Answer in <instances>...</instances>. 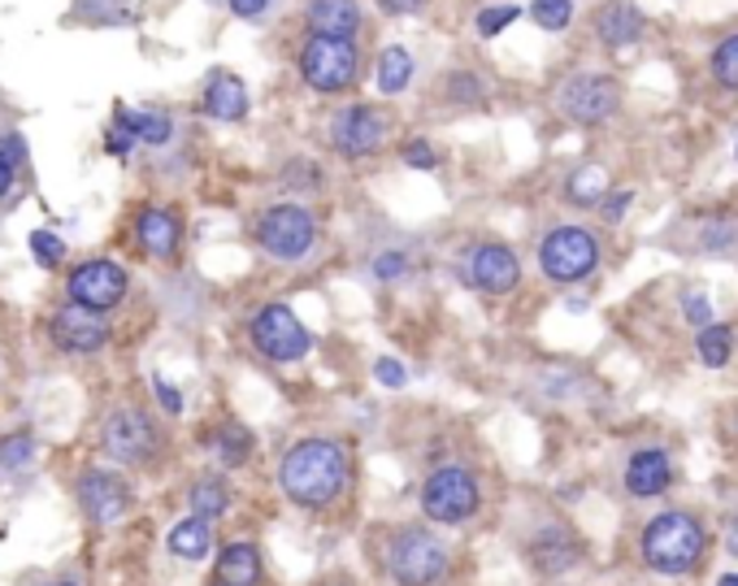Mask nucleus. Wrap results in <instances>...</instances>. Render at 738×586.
Segmentation results:
<instances>
[{
  "mask_svg": "<svg viewBox=\"0 0 738 586\" xmlns=\"http://www.w3.org/2000/svg\"><path fill=\"white\" fill-rule=\"evenodd\" d=\"M274 487L295 513L331 522L356 499V452L340 435H300L274 465Z\"/></svg>",
  "mask_w": 738,
  "mask_h": 586,
  "instance_id": "obj_1",
  "label": "nucleus"
},
{
  "mask_svg": "<svg viewBox=\"0 0 738 586\" xmlns=\"http://www.w3.org/2000/svg\"><path fill=\"white\" fill-rule=\"evenodd\" d=\"M365 556L387 586H447L456 574V547L422 517L378 522L365 535Z\"/></svg>",
  "mask_w": 738,
  "mask_h": 586,
  "instance_id": "obj_2",
  "label": "nucleus"
},
{
  "mask_svg": "<svg viewBox=\"0 0 738 586\" xmlns=\"http://www.w3.org/2000/svg\"><path fill=\"white\" fill-rule=\"evenodd\" d=\"M97 452L122 474H161L170 461V435L161 417L140 400H118L100 413Z\"/></svg>",
  "mask_w": 738,
  "mask_h": 586,
  "instance_id": "obj_3",
  "label": "nucleus"
},
{
  "mask_svg": "<svg viewBox=\"0 0 738 586\" xmlns=\"http://www.w3.org/2000/svg\"><path fill=\"white\" fill-rule=\"evenodd\" d=\"M483 478L469 461L447 456V452H431L422 478H417V508L422 522L439 526V531H461L483 513Z\"/></svg>",
  "mask_w": 738,
  "mask_h": 586,
  "instance_id": "obj_4",
  "label": "nucleus"
},
{
  "mask_svg": "<svg viewBox=\"0 0 738 586\" xmlns=\"http://www.w3.org/2000/svg\"><path fill=\"white\" fill-rule=\"evenodd\" d=\"M70 499H74L79 517H83L92 531H118V526L135 513V504H140L131 478H127L122 469L104 465V461H88V465L74 469V478H70Z\"/></svg>",
  "mask_w": 738,
  "mask_h": 586,
  "instance_id": "obj_5",
  "label": "nucleus"
},
{
  "mask_svg": "<svg viewBox=\"0 0 738 586\" xmlns=\"http://www.w3.org/2000/svg\"><path fill=\"white\" fill-rule=\"evenodd\" d=\"M252 240L256 247L270 256V261H283V265H295L304 261L313 247H317V218L309 204L300 200H274L256 213L252 222Z\"/></svg>",
  "mask_w": 738,
  "mask_h": 586,
  "instance_id": "obj_6",
  "label": "nucleus"
},
{
  "mask_svg": "<svg viewBox=\"0 0 738 586\" xmlns=\"http://www.w3.org/2000/svg\"><path fill=\"white\" fill-rule=\"evenodd\" d=\"M639 552L647 560V569L665 574V578H678L690 574L704 556V531L690 513H660L647 522V531L639 538Z\"/></svg>",
  "mask_w": 738,
  "mask_h": 586,
  "instance_id": "obj_7",
  "label": "nucleus"
},
{
  "mask_svg": "<svg viewBox=\"0 0 738 586\" xmlns=\"http://www.w3.org/2000/svg\"><path fill=\"white\" fill-rule=\"evenodd\" d=\"M247 343H252L256 356H265V361H274V365H295V361L309 356L313 335H309V326L295 317L292 304L274 300V304H261V309L252 313V322H247Z\"/></svg>",
  "mask_w": 738,
  "mask_h": 586,
  "instance_id": "obj_8",
  "label": "nucleus"
},
{
  "mask_svg": "<svg viewBox=\"0 0 738 586\" xmlns=\"http://www.w3.org/2000/svg\"><path fill=\"white\" fill-rule=\"evenodd\" d=\"M131 292V274L113 256H88L65 274V300L92 313H113Z\"/></svg>",
  "mask_w": 738,
  "mask_h": 586,
  "instance_id": "obj_9",
  "label": "nucleus"
},
{
  "mask_svg": "<svg viewBox=\"0 0 738 586\" xmlns=\"http://www.w3.org/2000/svg\"><path fill=\"white\" fill-rule=\"evenodd\" d=\"M599 265V244L587 226H552L539 244V270L543 279L569 287L583 283L590 270Z\"/></svg>",
  "mask_w": 738,
  "mask_h": 586,
  "instance_id": "obj_10",
  "label": "nucleus"
},
{
  "mask_svg": "<svg viewBox=\"0 0 738 586\" xmlns=\"http://www.w3.org/2000/svg\"><path fill=\"white\" fill-rule=\"evenodd\" d=\"M356 70H361V57L352 40H331V36H313L304 49H300V79L322 92V97H335L347 92L356 83Z\"/></svg>",
  "mask_w": 738,
  "mask_h": 586,
  "instance_id": "obj_11",
  "label": "nucleus"
},
{
  "mask_svg": "<svg viewBox=\"0 0 738 586\" xmlns=\"http://www.w3.org/2000/svg\"><path fill=\"white\" fill-rule=\"evenodd\" d=\"M326 140L344 161H365V156H374L378 148L392 140V118L378 104H344L331 118Z\"/></svg>",
  "mask_w": 738,
  "mask_h": 586,
  "instance_id": "obj_12",
  "label": "nucleus"
},
{
  "mask_svg": "<svg viewBox=\"0 0 738 586\" xmlns=\"http://www.w3.org/2000/svg\"><path fill=\"white\" fill-rule=\"evenodd\" d=\"M49 340L57 352L65 356H100L109 343H113V326L104 313L92 309H79V304H57L49 317Z\"/></svg>",
  "mask_w": 738,
  "mask_h": 586,
  "instance_id": "obj_13",
  "label": "nucleus"
},
{
  "mask_svg": "<svg viewBox=\"0 0 738 586\" xmlns=\"http://www.w3.org/2000/svg\"><path fill=\"white\" fill-rule=\"evenodd\" d=\"M522 556L535 574L560 578L583 560V538L574 535L565 522H543L539 531H530V538L522 543Z\"/></svg>",
  "mask_w": 738,
  "mask_h": 586,
  "instance_id": "obj_14",
  "label": "nucleus"
},
{
  "mask_svg": "<svg viewBox=\"0 0 738 586\" xmlns=\"http://www.w3.org/2000/svg\"><path fill=\"white\" fill-rule=\"evenodd\" d=\"M556 104H560V113H565L569 122L595 127V122H608V118L617 113L621 88H617L613 79H604V74H578V79H569V83L560 88Z\"/></svg>",
  "mask_w": 738,
  "mask_h": 586,
  "instance_id": "obj_15",
  "label": "nucleus"
},
{
  "mask_svg": "<svg viewBox=\"0 0 738 586\" xmlns=\"http://www.w3.org/2000/svg\"><path fill=\"white\" fill-rule=\"evenodd\" d=\"M465 283L483 295H508L522 283V261L508 244H474L465 252Z\"/></svg>",
  "mask_w": 738,
  "mask_h": 586,
  "instance_id": "obj_16",
  "label": "nucleus"
},
{
  "mask_svg": "<svg viewBox=\"0 0 738 586\" xmlns=\"http://www.w3.org/2000/svg\"><path fill=\"white\" fill-rule=\"evenodd\" d=\"M213 574L209 583H222V586H265L270 583V569H265V547L256 543L252 535H235V538H222L213 547Z\"/></svg>",
  "mask_w": 738,
  "mask_h": 586,
  "instance_id": "obj_17",
  "label": "nucleus"
},
{
  "mask_svg": "<svg viewBox=\"0 0 738 586\" xmlns=\"http://www.w3.org/2000/svg\"><path fill=\"white\" fill-rule=\"evenodd\" d=\"M183 213L170 204H144L135 213V244L152 261H174L183 247Z\"/></svg>",
  "mask_w": 738,
  "mask_h": 586,
  "instance_id": "obj_18",
  "label": "nucleus"
},
{
  "mask_svg": "<svg viewBox=\"0 0 738 586\" xmlns=\"http://www.w3.org/2000/svg\"><path fill=\"white\" fill-rule=\"evenodd\" d=\"M204 452H209L213 469L235 474V469H247V465L256 461V435H252V426L240 422V417H218V422L204 431Z\"/></svg>",
  "mask_w": 738,
  "mask_h": 586,
  "instance_id": "obj_19",
  "label": "nucleus"
},
{
  "mask_svg": "<svg viewBox=\"0 0 738 586\" xmlns=\"http://www.w3.org/2000/svg\"><path fill=\"white\" fill-rule=\"evenodd\" d=\"M183 499H188V513L200 517V522H209V526H222L226 517H231V508H235V487H231V474H222V469H200L188 478V487H183Z\"/></svg>",
  "mask_w": 738,
  "mask_h": 586,
  "instance_id": "obj_20",
  "label": "nucleus"
},
{
  "mask_svg": "<svg viewBox=\"0 0 738 586\" xmlns=\"http://www.w3.org/2000/svg\"><path fill=\"white\" fill-rule=\"evenodd\" d=\"M204 118L213 122H244L247 118V88L240 74L231 70H213L209 83H204V97H200Z\"/></svg>",
  "mask_w": 738,
  "mask_h": 586,
  "instance_id": "obj_21",
  "label": "nucleus"
},
{
  "mask_svg": "<svg viewBox=\"0 0 738 586\" xmlns=\"http://www.w3.org/2000/svg\"><path fill=\"white\" fill-rule=\"evenodd\" d=\"M213 547H218V526L200 522V517H192V513L174 517V522H170V531H165V552H170L174 560H183V565H200V560H209V556H213Z\"/></svg>",
  "mask_w": 738,
  "mask_h": 586,
  "instance_id": "obj_22",
  "label": "nucleus"
},
{
  "mask_svg": "<svg viewBox=\"0 0 738 586\" xmlns=\"http://www.w3.org/2000/svg\"><path fill=\"white\" fill-rule=\"evenodd\" d=\"M674 483V465L665 456V447H639L626 465V491L639 495V499H651V495H665Z\"/></svg>",
  "mask_w": 738,
  "mask_h": 586,
  "instance_id": "obj_23",
  "label": "nucleus"
},
{
  "mask_svg": "<svg viewBox=\"0 0 738 586\" xmlns=\"http://www.w3.org/2000/svg\"><path fill=\"white\" fill-rule=\"evenodd\" d=\"M109 131H118L131 144H148V148H165L174 140V122L165 113H156V109H127V104H118Z\"/></svg>",
  "mask_w": 738,
  "mask_h": 586,
  "instance_id": "obj_24",
  "label": "nucleus"
},
{
  "mask_svg": "<svg viewBox=\"0 0 738 586\" xmlns=\"http://www.w3.org/2000/svg\"><path fill=\"white\" fill-rule=\"evenodd\" d=\"M643 31H647V18H643L635 4L626 0H613L595 13V36L608 44V49H626V44H639Z\"/></svg>",
  "mask_w": 738,
  "mask_h": 586,
  "instance_id": "obj_25",
  "label": "nucleus"
},
{
  "mask_svg": "<svg viewBox=\"0 0 738 586\" xmlns=\"http://www.w3.org/2000/svg\"><path fill=\"white\" fill-rule=\"evenodd\" d=\"M309 27L331 40H352L361 31V4L356 0H309L304 4Z\"/></svg>",
  "mask_w": 738,
  "mask_h": 586,
  "instance_id": "obj_26",
  "label": "nucleus"
},
{
  "mask_svg": "<svg viewBox=\"0 0 738 586\" xmlns=\"http://www.w3.org/2000/svg\"><path fill=\"white\" fill-rule=\"evenodd\" d=\"M374 79H378V92H383V97H400V92L413 83V57L404 49H395V44L383 49L378 52V74H374Z\"/></svg>",
  "mask_w": 738,
  "mask_h": 586,
  "instance_id": "obj_27",
  "label": "nucleus"
},
{
  "mask_svg": "<svg viewBox=\"0 0 738 586\" xmlns=\"http://www.w3.org/2000/svg\"><path fill=\"white\" fill-rule=\"evenodd\" d=\"M36 456H40V440L31 431H9L0 440V474H22L36 465Z\"/></svg>",
  "mask_w": 738,
  "mask_h": 586,
  "instance_id": "obj_28",
  "label": "nucleus"
},
{
  "mask_svg": "<svg viewBox=\"0 0 738 586\" xmlns=\"http://www.w3.org/2000/svg\"><path fill=\"white\" fill-rule=\"evenodd\" d=\"M699 361L708 365V370H721V365H730V356H735V331L730 326H721V322H708L704 331H699Z\"/></svg>",
  "mask_w": 738,
  "mask_h": 586,
  "instance_id": "obj_29",
  "label": "nucleus"
},
{
  "mask_svg": "<svg viewBox=\"0 0 738 586\" xmlns=\"http://www.w3.org/2000/svg\"><path fill=\"white\" fill-rule=\"evenodd\" d=\"M279 183H283L287 192L313 195V192H322V188H326V174H322V165H317V161H309V156H292V161H283Z\"/></svg>",
  "mask_w": 738,
  "mask_h": 586,
  "instance_id": "obj_30",
  "label": "nucleus"
},
{
  "mask_svg": "<svg viewBox=\"0 0 738 586\" xmlns=\"http://www.w3.org/2000/svg\"><path fill=\"white\" fill-rule=\"evenodd\" d=\"M22 165H27V140H22L18 131L0 135V200H4V195H13Z\"/></svg>",
  "mask_w": 738,
  "mask_h": 586,
  "instance_id": "obj_31",
  "label": "nucleus"
},
{
  "mask_svg": "<svg viewBox=\"0 0 738 586\" xmlns=\"http://www.w3.org/2000/svg\"><path fill=\"white\" fill-rule=\"evenodd\" d=\"M413 274V256L404 252V247H383V252H374V261H370V279L374 283H404Z\"/></svg>",
  "mask_w": 738,
  "mask_h": 586,
  "instance_id": "obj_32",
  "label": "nucleus"
},
{
  "mask_svg": "<svg viewBox=\"0 0 738 586\" xmlns=\"http://www.w3.org/2000/svg\"><path fill=\"white\" fill-rule=\"evenodd\" d=\"M604 192H608V179H604V170H595V165L578 170V174H569V183H565V195H569L574 204H583V209L599 204Z\"/></svg>",
  "mask_w": 738,
  "mask_h": 586,
  "instance_id": "obj_33",
  "label": "nucleus"
},
{
  "mask_svg": "<svg viewBox=\"0 0 738 586\" xmlns=\"http://www.w3.org/2000/svg\"><path fill=\"white\" fill-rule=\"evenodd\" d=\"M712 79H717L721 88L738 92V31L726 36V40L712 49Z\"/></svg>",
  "mask_w": 738,
  "mask_h": 586,
  "instance_id": "obj_34",
  "label": "nucleus"
},
{
  "mask_svg": "<svg viewBox=\"0 0 738 586\" xmlns=\"http://www.w3.org/2000/svg\"><path fill=\"white\" fill-rule=\"evenodd\" d=\"M530 18L539 22L543 31H565L574 22V0H535Z\"/></svg>",
  "mask_w": 738,
  "mask_h": 586,
  "instance_id": "obj_35",
  "label": "nucleus"
},
{
  "mask_svg": "<svg viewBox=\"0 0 738 586\" xmlns=\"http://www.w3.org/2000/svg\"><path fill=\"white\" fill-rule=\"evenodd\" d=\"M31 256H36V265H40V270H57V265L65 261V244H61V235H52V231H36V235H31Z\"/></svg>",
  "mask_w": 738,
  "mask_h": 586,
  "instance_id": "obj_36",
  "label": "nucleus"
},
{
  "mask_svg": "<svg viewBox=\"0 0 738 586\" xmlns=\"http://www.w3.org/2000/svg\"><path fill=\"white\" fill-rule=\"evenodd\" d=\"M517 18H522V9H517V4H492V9H483V13H478V36H483V40H492V36H499L504 27H513Z\"/></svg>",
  "mask_w": 738,
  "mask_h": 586,
  "instance_id": "obj_37",
  "label": "nucleus"
},
{
  "mask_svg": "<svg viewBox=\"0 0 738 586\" xmlns=\"http://www.w3.org/2000/svg\"><path fill=\"white\" fill-rule=\"evenodd\" d=\"M400 161H404L408 170H435V165H439V152L431 148V140L413 135V140H404V144H400Z\"/></svg>",
  "mask_w": 738,
  "mask_h": 586,
  "instance_id": "obj_38",
  "label": "nucleus"
},
{
  "mask_svg": "<svg viewBox=\"0 0 738 586\" xmlns=\"http://www.w3.org/2000/svg\"><path fill=\"white\" fill-rule=\"evenodd\" d=\"M447 97H452V104H478V100H483V88H478L474 74H452V79H447Z\"/></svg>",
  "mask_w": 738,
  "mask_h": 586,
  "instance_id": "obj_39",
  "label": "nucleus"
},
{
  "mask_svg": "<svg viewBox=\"0 0 738 586\" xmlns=\"http://www.w3.org/2000/svg\"><path fill=\"white\" fill-rule=\"evenodd\" d=\"M374 378L383 383V387H392V391H400L404 383H408V370L395 361V356H378L374 361Z\"/></svg>",
  "mask_w": 738,
  "mask_h": 586,
  "instance_id": "obj_40",
  "label": "nucleus"
},
{
  "mask_svg": "<svg viewBox=\"0 0 738 586\" xmlns=\"http://www.w3.org/2000/svg\"><path fill=\"white\" fill-rule=\"evenodd\" d=\"M152 391H156V400H161V408H165L170 417H179V413H183V391L170 387V378L152 374Z\"/></svg>",
  "mask_w": 738,
  "mask_h": 586,
  "instance_id": "obj_41",
  "label": "nucleus"
},
{
  "mask_svg": "<svg viewBox=\"0 0 738 586\" xmlns=\"http://www.w3.org/2000/svg\"><path fill=\"white\" fill-rule=\"evenodd\" d=\"M630 204H635V192H613L599 200V213H604V222H621Z\"/></svg>",
  "mask_w": 738,
  "mask_h": 586,
  "instance_id": "obj_42",
  "label": "nucleus"
},
{
  "mask_svg": "<svg viewBox=\"0 0 738 586\" xmlns=\"http://www.w3.org/2000/svg\"><path fill=\"white\" fill-rule=\"evenodd\" d=\"M735 240H738V231L730 226V222L704 231V247H708V252H726V247H735Z\"/></svg>",
  "mask_w": 738,
  "mask_h": 586,
  "instance_id": "obj_43",
  "label": "nucleus"
},
{
  "mask_svg": "<svg viewBox=\"0 0 738 586\" xmlns=\"http://www.w3.org/2000/svg\"><path fill=\"white\" fill-rule=\"evenodd\" d=\"M683 313H687V322H695V326H708V322H712V304H708L704 295H687V300H683Z\"/></svg>",
  "mask_w": 738,
  "mask_h": 586,
  "instance_id": "obj_44",
  "label": "nucleus"
},
{
  "mask_svg": "<svg viewBox=\"0 0 738 586\" xmlns=\"http://www.w3.org/2000/svg\"><path fill=\"white\" fill-rule=\"evenodd\" d=\"M426 0H378V9L387 13V18H404V13H417Z\"/></svg>",
  "mask_w": 738,
  "mask_h": 586,
  "instance_id": "obj_45",
  "label": "nucleus"
},
{
  "mask_svg": "<svg viewBox=\"0 0 738 586\" xmlns=\"http://www.w3.org/2000/svg\"><path fill=\"white\" fill-rule=\"evenodd\" d=\"M270 9V0H231V13L235 18H261Z\"/></svg>",
  "mask_w": 738,
  "mask_h": 586,
  "instance_id": "obj_46",
  "label": "nucleus"
},
{
  "mask_svg": "<svg viewBox=\"0 0 738 586\" xmlns=\"http://www.w3.org/2000/svg\"><path fill=\"white\" fill-rule=\"evenodd\" d=\"M131 140H127V135H118V131H109V135H104V152H109V156H131Z\"/></svg>",
  "mask_w": 738,
  "mask_h": 586,
  "instance_id": "obj_47",
  "label": "nucleus"
},
{
  "mask_svg": "<svg viewBox=\"0 0 738 586\" xmlns=\"http://www.w3.org/2000/svg\"><path fill=\"white\" fill-rule=\"evenodd\" d=\"M322 586H361V583H352V578H331V583H322Z\"/></svg>",
  "mask_w": 738,
  "mask_h": 586,
  "instance_id": "obj_48",
  "label": "nucleus"
},
{
  "mask_svg": "<svg viewBox=\"0 0 738 586\" xmlns=\"http://www.w3.org/2000/svg\"><path fill=\"white\" fill-rule=\"evenodd\" d=\"M717 586H738V574H726V578H717Z\"/></svg>",
  "mask_w": 738,
  "mask_h": 586,
  "instance_id": "obj_49",
  "label": "nucleus"
},
{
  "mask_svg": "<svg viewBox=\"0 0 738 586\" xmlns=\"http://www.w3.org/2000/svg\"><path fill=\"white\" fill-rule=\"evenodd\" d=\"M49 586H83L79 578H57V583H49Z\"/></svg>",
  "mask_w": 738,
  "mask_h": 586,
  "instance_id": "obj_50",
  "label": "nucleus"
},
{
  "mask_svg": "<svg viewBox=\"0 0 738 586\" xmlns=\"http://www.w3.org/2000/svg\"><path fill=\"white\" fill-rule=\"evenodd\" d=\"M204 586H222V583H204Z\"/></svg>",
  "mask_w": 738,
  "mask_h": 586,
  "instance_id": "obj_51",
  "label": "nucleus"
},
{
  "mask_svg": "<svg viewBox=\"0 0 738 586\" xmlns=\"http://www.w3.org/2000/svg\"><path fill=\"white\" fill-rule=\"evenodd\" d=\"M735 156H738V148H735Z\"/></svg>",
  "mask_w": 738,
  "mask_h": 586,
  "instance_id": "obj_52",
  "label": "nucleus"
}]
</instances>
